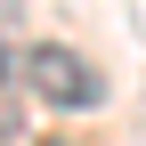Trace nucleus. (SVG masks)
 <instances>
[{"mask_svg":"<svg viewBox=\"0 0 146 146\" xmlns=\"http://www.w3.org/2000/svg\"><path fill=\"white\" fill-rule=\"evenodd\" d=\"M16 81H25L41 106H57V114H98L106 106V73L73 41H33L25 57H16Z\"/></svg>","mask_w":146,"mask_h":146,"instance_id":"nucleus-1","label":"nucleus"},{"mask_svg":"<svg viewBox=\"0 0 146 146\" xmlns=\"http://www.w3.org/2000/svg\"><path fill=\"white\" fill-rule=\"evenodd\" d=\"M0 73H8V57H0Z\"/></svg>","mask_w":146,"mask_h":146,"instance_id":"nucleus-3","label":"nucleus"},{"mask_svg":"<svg viewBox=\"0 0 146 146\" xmlns=\"http://www.w3.org/2000/svg\"><path fill=\"white\" fill-rule=\"evenodd\" d=\"M0 130H8V114H0Z\"/></svg>","mask_w":146,"mask_h":146,"instance_id":"nucleus-2","label":"nucleus"}]
</instances>
